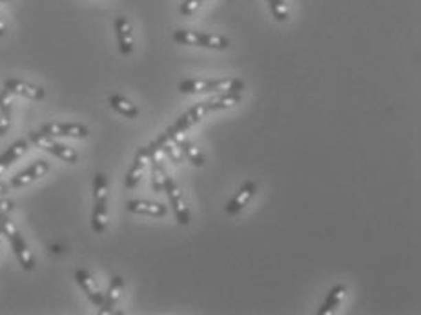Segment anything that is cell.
<instances>
[{
  "mask_svg": "<svg viewBox=\"0 0 421 315\" xmlns=\"http://www.w3.org/2000/svg\"><path fill=\"white\" fill-rule=\"evenodd\" d=\"M91 228L95 233H105L108 228V177L99 171L94 179V213Z\"/></svg>",
  "mask_w": 421,
  "mask_h": 315,
  "instance_id": "1",
  "label": "cell"
},
{
  "mask_svg": "<svg viewBox=\"0 0 421 315\" xmlns=\"http://www.w3.org/2000/svg\"><path fill=\"white\" fill-rule=\"evenodd\" d=\"M0 230L4 233V237H8V241H10L13 253H15L17 259H19V264H21L22 268L26 270V272L35 270V259H33L32 250H30V246L26 244L21 232L15 228V224L8 219V215H0Z\"/></svg>",
  "mask_w": 421,
  "mask_h": 315,
  "instance_id": "2",
  "label": "cell"
},
{
  "mask_svg": "<svg viewBox=\"0 0 421 315\" xmlns=\"http://www.w3.org/2000/svg\"><path fill=\"white\" fill-rule=\"evenodd\" d=\"M173 41L182 46H199L210 47V50H226L230 47V39L217 33H199L188 32V30H177L173 32Z\"/></svg>",
  "mask_w": 421,
  "mask_h": 315,
  "instance_id": "3",
  "label": "cell"
},
{
  "mask_svg": "<svg viewBox=\"0 0 421 315\" xmlns=\"http://www.w3.org/2000/svg\"><path fill=\"white\" fill-rule=\"evenodd\" d=\"M208 113H210L208 100H206V102L193 104L192 108L186 109L184 113L177 117L175 122H173V124L170 126L164 133L159 135V139H172V137H175V135L184 133L186 129H190L192 126L197 124L199 120L203 119L204 115H208Z\"/></svg>",
  "mask_w": 421,
  "mask_h": 315,
  "instance_id": "4",
  "label": "cell"
},
{
  "mask_svg": "<svg viewBox=\"0 0 421 315\" xmlns=\"http://www.w3.org/2000/svg\"><path fill=\"white\" fill-rule=\"evenodd\" d=\"M234 78H217V80H208V78H184L179 83V91L186 95H204V94H223L228 91Z\"/></svg>",
  "mask_w": 421,
  "mask_h": 315,
  "instance_id": "5",
  "label": "cell"
},
{
  "mask_svg": "<svg viewBox=\"0 0 421 315\" xmlns=\"http://www.w3.org/2000/svg\"><path fill=\"white\" fill-rule=\"evenodd\" d=\"M30 140H32L36 148H41V150L47 151V153H52V155H55L57 159L64 160V162H69V164H77L78 160L77 151L73 150V148H69V146L61 144V142H57V140L53 139V137H50V135L42 133V131H32V133H30Z\"/></svg>",
  "mask_w": 421,
  "mask_h": 315,
  "instance_id": "6",
  "label": "cell"
},
{
  "mask_svg": "<svg viewBox=\"0 0 421 315\" xmlns=\"http://www.w3.org/2000/svg\"><path fill=\"white\" fill-rule=\"evenodd\" d=\"M162 191L166 193L168 202H170V206H172L173 213H175L177 222L181 226H188L190 224V208L186 206V201L182 197L181 188L177 186V182L170 175L164 177V190Z\"/></svg>",
  "mask_w": 421,
  "mask_h": 315,
  "instance_id": "7",
  "label": "cell"
},
{
  "mask_svg": "<svg viewBox=\"0 0 421 315\" xmlns=\"http://www.w3.org/2000/svg\"><path fill=\"white\" fill-rule=\"evenodd\" d=\"M42 133L50 137H66V139H86L89 129L80 122H47L41 128Z\"/></svg>",
  "mask_w": 421,
  "mask_h": 315,
  "instance_id": "8",
  "label": "cell"
},
{
  "mask_svg": "<svg viewBox=\"0 0 421 315\" xmlns=\"http://www.w3.org/2000/svg\"><path fill=\"white\" fill-rule=\"evenodd\" d=\"M47 171H50V164H47L46 160H35L32 166H28L26 170L21 171V173H17L13 179L10 181V188H22V186H28V184H32L33 181H36V179H41L42 175H46Z\"/></svg>",
  "mask_w": 421,
  "mask_h": 315,
  "instance_id": "9",
  "label": "cell"
},
{
  "mask_svg": "<svg viewBox=\"0 0 421 315\" xmlns=\"http://www.w3.org/2000/svg\"><path fill=\"white\" fill-rule=\"evenodd\" d=\"M115 35H117V44H119V52L122 55H131L136 41H133V32H131L130 21L125 15H119L115 19Z\"/></svg>",
  "mask_w": 421,
  "mask_h": 315,
  "instance_id": "10",
  "label": "cell"
},
{
  "mask_svg": "<svg viewBox=\"0 0 421 315\" xmlns=\"http://www.w3.org/2000/svg\"><path fill=\"white\" fill-rule=\"evenodd\" d=\"M4 89H8L11 95H21V97L32 98V100H42L46 97V89L26 83V80H21V78H8L4 83Z\"/></svg>",
  "mask_w": 421,
  "mask_h": 315,
  "instance_id": "11",
  "label": "cell"
},
{
  "mask_svg": "<svg viewBox=\"0 0 421 315\" xmlns=\"http://www.w3.org/2000/svg\"><path fill=\"white\" fill-rule=\"evenodd\" d=\"M75 281H77V284L83 288V292L86 294V297H88L91 303H94L95 306H100L102 305V301H105V294L100 292L99 284L95 283L94 275L89 274L88 270H77L75 272Z\"/></svg>",
  "mask_w": 421,
  "mask_h": 315,
  "instance_id": "12",
  "label": "cell"
},
{
  "mask_svg": "<svg viewBox=\"0 0 421 315\" xmlns=\"http://www.w3.org/2000/svg\"><path fill=\"white\" fill-rule=\"evenodd\" d=\"M255 191H257V182L246 181L245 184L239 188V191L235 193L234 199L226 204L224 212L228 213V215H237V213H239L241 210L246 206V204H248L250 199L255 195Z\"/></svg>",
  "mask_w": 421,
  "mask_h": 315,
  "instance_id": "13",
  "label": "cell"
},
{
  "mask_svg": "<svg viewBox=\"0 0 421 315\" xmlns=\"http://www.w3.org/2000/svg\"><path fill=\"white\" fill-rule=\"evenodd\" d=\"M148 160H150V157H148L146 146H142V148L137 150L136 159H133V164H131V168L128 170V175H126V179H125L126 190H133V188L139 186L140 179H142V171H144V166Z\"/></svg>",
  "mask_w": 421,
  "mask_h": 315,
  "instance_id": "14",
  "label": "cell"
},
{
  "mask_svg": "<svg viewBox=\"0 0 421 315\" xmlns=\"http://www.w3.org/2000/svg\"><path fill=\"white\" fill-rule=\"evenodd\" d=\"M126 210L137 215H148V217H164L168 213V208L164 204L150 201H128Z\"/></svg>",
  "mask_w": 421,
  "mask_h": 315,
  "instance_id": "15",
  "label": "cell"
},
{
  "mask_svg": "<svg viewBox=\"0 0 421 315\" xmlns=\"http://www.w3.org/2000/svg\"><path fill=\"white\" fill-rule=\"evenodd\" d=\"M125 279L120 277V275H115V277H111V283H109V288H108V294L105 295V301H102V305H100V314H111L114 312V306L119 303L120 295H122V292H125Z\"/></svg>",
  "mask_w": 421,
  "mask_h": 315,
  "instance_id": "16",
  "label": "cell"
},
{
  "mask_svg": "<svg viewBox=\"0 0 421 315\" xmlns=\"http://www.w3.org/2000/svg\"><path fill=\"white\" fill-rule=\"evenodd\" d=\"M172 139H173V142L179 146V150L182 151L184 159L190 160V162H192L195 168H203V166H204V155H203V151L199 150L197 146H193L192 142L186 139V137H182V133L175 135V137H172Z\"/></svg>",
  "mask_w": 421,
  "mask_h": 315,
  "instance_id": "17",
  "label": "cell"
},
{
  "mask_svg": "<svg viewBox=\"0 0 421 315\" xmlns=\"http://www.w3.org/2000/svg\"><path fill=\"white\" fill-rule=\"evenodd\" d=\"M345 295H347V286H345V284H336V286H332L330 292H328L327 299H325V303H323V306L319 308L317 314L319 315L334 314V312L339 308V305L343 303Z\"/></svg>",
  "mask_w": 421,
  "mask_h": 315,
  "instance_id": "18",
  "label": "cell"
},
{
  "mask_svg": "<svg viewBox=\"0 0 421 315\" xmlns=\"http://www.w3.org/2000/svg\"><path fill=\"white\" fill-rule=\"evenodd\" d=\"M26 151H28V140L21 139L17 140V142H13V144L0 155V175H2V171L8 170L13 162H17V160L21 159Z\"/></svg>",
  "mask_w": 421,
  "mask_h": 315,
  "instance_id": "19",
  "label": "cell"
},
{
  "mask_svg": "<svg viewBox=\"0 0 421 315\" xmlns=\"http://www.w3.org/2000/svg\"><path fill=\"white\" fill-rule=\"evenodd\" d=\"M162 151H155L153 155L150 157L151 160V190L155 193H161L164 190V166H162Z\"/></svg>",
  "mask_w": 421,
  "mask_h": 315,
  "instance_id": "20",
  "label": "cell"
},
{
  "mask_svg": "<svg viewBox=\"0 0 421 315\" xmlns=\"http://www.w3.org/2000/svg\"><path fill=\"white\" fill-rule=\"evenodd\" d=\"M108 104L115 109V111H117V113L125 115L126 119H136V117H139V108H137L136 104L131 102V100H128L126 97H122V95H117V94L109 95Z\"/></svg>",
  "mask_w": 421,
  "mask_h": 315,
  "instance_id": "21",
  "label": "cell"
},
{
  "mask_svg": "<svg viewBox=\"0 0 421 315\" xmlns=\"http://www.w3.org/2000/svg\"><path fill=\"white\" fill-rule=\"evenodd\" d=\"M243 91H223V95L208 100L210 111H221V109L234 108L235 104H239Z\"/></svg>",
  "mask_w": 421,
  "mask_h": 315,
  "instance_id": "22",
  "label": "cell"
},
{
  "mask_svg": "<svg viewBox=\"0 0 421 315\" xmlns=\"http://www.w3.org/2000/svg\"><path fill=\"white\" fill-rule=\"evenodd\" d=\"M11 111H13V102H11V94L0 102V137L8 133L11 128Z\"/></svg>",
  "mask_w": 421,
  "mask_h": 315,
  "instance_id": "23",
  "label": "cell"
},
{
  "mask_svg": "<svg viewBox=\"0 0 421 315\" xmlns=\"http://www.w3.org/2000/svg\"><path fill=\"white\" fill-rule=\"evenodd\" d=\"M268 6H270L272 17H274L277 22L288 21V6H286V0H268Z\"/></svg>",
  "mask_w": 421,
  "mask_h": 315,
  "instance_id": "24",
  "label": "cell"
},
{
  "mask_svg": "<svg viewBox=\"0 0 421 315\" xmlns=\"http://www.w3.org/2000/svg\"><path fill=\"white\" fill-rule=\"evenodd\" d=\"M204 0H182V4H181V15L182 17H190L193 15L195 11L203 6Z\"/></svg>",
  "mask_w": 421,
  "mask_h": 315,
  "instance_id": "25",
  "label": "cell"
},
{
  "mask_svg": "<svg viewBox=\"0 0 421 315\" xmlns=\"http://www.w3.org/2000/svg\"><path fill=\"white\" fill-rule=\"evenodd\" d=\"M13 208H15V204H13V201H8V199H0V215H8V213L13 212Z\"/></svg>",
  "mask_w": 421,
  "mask_h": 315,
  "instance_id": "26",
  "label": "cell"
},
{
  "mask_svg": "<svg viewBox=\"0 0 421 315\" xmlns=\"http://www.w3.org/2000/svg\"><path fill=\"white\" fill-rule=\"evenodd\" d=\"M10 191V184H6V182H0V195H4V193H8Z\"/></svg>",
  "mask_w": 421,
  "mask_h": 315,
  "instance_id": "27",
  "label": "cell"
},
{
  "mask_svg": "<svg viewBox=\"0 0 421 315\" xmlns=\"http://www.w3.org/2000/svg\"><path fill=\"white\" fill-rule=\"evenodd\" d=\"M4 35H6V24H4V21L0 19V36H4Z\"/></svg>",
  "mask_w": 421,
  "mask_h": 315,
  "instance_id": "28",
  "label": "cell"
},
{
  "mask_svg": "<svg viewBox=\"0 0 421 315\" xmlns=\"http://www.w3.org/2000/svg\"><path fill=\"white\" fill-rule=\"evenodd\" d=\"M8 95H10V91H8V89H2V91H0V102H2Z\"/></svg>",
  "mask_w": 421,
  "mask_h": 315,
  "instance_id": "29",
  "label": "cell"
},
{
  "mask_svg": "<svg viewBox=\"0 0 421 315\" xmlns=\"http://www.w3.org/2000/svg\"><path fill=\"white\" fill-rule=\"evenodd\" d=\"M2 237H4V233H2V230H0V243H2Z\"/></svg>",
  "mask_w": 421,
  "mask_h": 315,
  "instance_id": "30",
  "label": "cell"
},
{
  "mask_svg": "<svg viewBox=\"0 0 421 315\" xmlns=\"http://www.w3.org/2000/svg\"><path fill=\"white\" fill-rule=\"evenodd\" d=\"M0 2H8V0H0Z\"/></svg>",
  "mask_w": 421,
  "mask_h": 315,
  "instance_id": "31",
  "label": "cell"
}]
</instances>
